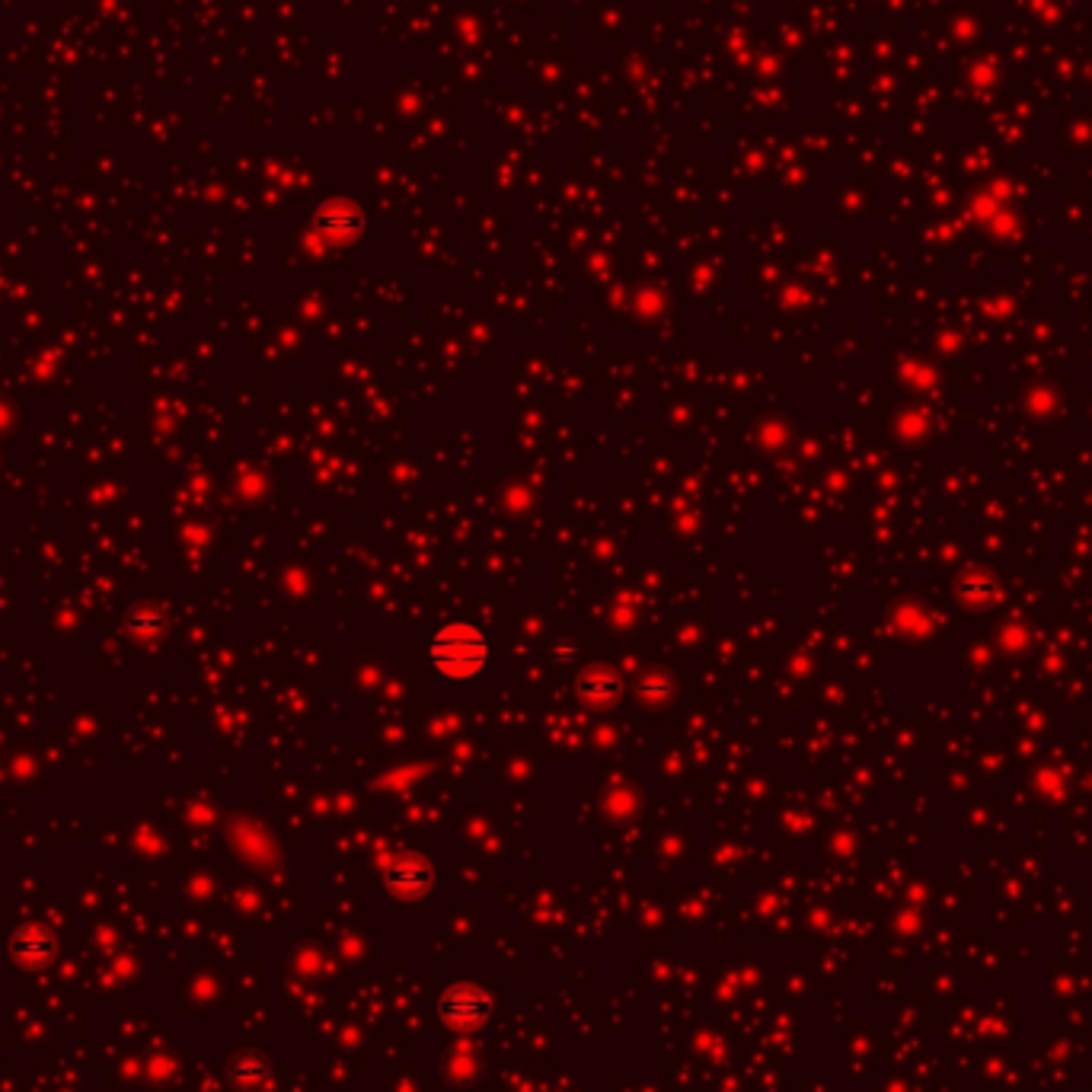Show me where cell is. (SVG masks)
Masks as SVG:
<instances>
[{"instance_id":"obj_1","label":"cell","mask_w":1092,"mask_h":1092,"mask_svg":"<svg viewBox=\"0 0 1092 1092\" xmlns=\"http://www.w3.org/2000/svg\"><path fill=\"white\" fill-rule=\"evenodd\" d=\"M429 664L435 674L454 684L476 680L489 664V639L470 620L441 626L429 642Z\"/></svg>"},{"instance_id":"obj_2","label":"cell","mask_w":1092,"mask_h":1092,"mask_svg":"<svg viewBox=\"0 0 1092 1092\" xmlns=\"http://www.w3.org/2000/svg\"><path fill=\"white\" fill-rule=\"evenodd\" d=\"M617 687H620V680H617L614 674H588V677L581 680L578 691H581L584 700L611 703V700L617 697Z\"/></svg>"}]
</instances>
